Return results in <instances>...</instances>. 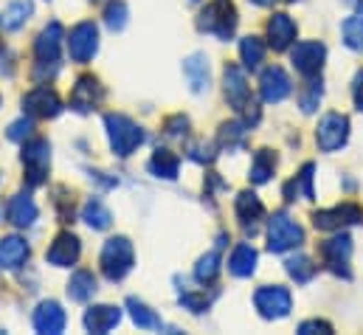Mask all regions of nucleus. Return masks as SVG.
Returning a JSON list of instances; mask_svg holds the SVG:
<instances>
[{"label": "nucleus", "instance_id": "f257e3e1", "mask_svg": "<svg viewBox=\"0 0 363 335\" xmlns=\"http://www.w3.org/2000/svg\"><path fill=\"white\" fill-rule=\"evenodd\" d=\"M104 130H107V141H110V150L116 158H130L147 141V133L124 113H107Z\"/></svg>", "mask_w": 363, "mask_h": 335}, {"label": "nucleus", "instance_id": "f03ea898", "mask_svg": "<svg viewBox=\"0 0 363 335\" xmlns=\"http://www.w3.org/2000/svg\"><path fill=\"white\" fill-rule=\"evenodd\" d=\"M237 6L234 0H211L200 14H197V28L203 34H211L223 43H228L237 34Z\"/></svg>", "mask_w": 363, "mask_h": 335}, {"label": "nucleus", "instance_id": "7ed1b4c3", "mask_svg": "<svg viewBox=\"0 0 363 335\" xmlns=\"http://www.w3.org/2000/svg\"><path fill=\"white\" fill-rule=\"evenodd\" d=\"M99 265H101V273L107 282H121L130 276V270L135 268V248L127 237H110L101 248L99 256Z\"/></svg>", "mask_w": 363, "mask_h": 335}, {"label": "nucleus", "instance_id": "20e7f679", "mask_svg": "<svg viewBox=\"0 0 363 335\" xmlns=\"http://www.w3.org/2000/svg\"><path fill=\"white\" fill-rule=\"evenodd\" d=\"M20 161L26 169V183L31 189L43 186L48 180V169H51V141L43 136H31L28 141H23Z\"/></svg>", "mask_w": 363, "mask_h": 335}, {"label": "nucleus", "instance_id": "39448f33", "mask_svg": "<svg viewBox=\"0 0 363 335\" xmlns=\"http://www.w3.org/2000/svg\"><path fill=\"white\" fill-rule=\"evenodd\" d=\"M298 246H304V229L287 212H273L268 220V251L284 253Z\"/></svg>", "mask_w": 363, "mask_h": 335}, {"label": "nucleus", "instance_id": "423d86ee", "mask_svg": "<svg viewBox=\"0 0 363 335\" xmlns=\"http://www.w3.org/2000/svg\"><path fill=\"white\" fill-rule=\"evenodd\" d=\"M318 256L324 259L330 273H335L341 279H352V268H350V262H352V237L350 234L335 231V237H330V240H324L318 246Z\"/></svg>", "mask_w": 363, "mask_h": 335}, {"label": "nucleus", "instance_id": "0eeeda50", "mask_svg": "<svg viewBox=\"0 0 363 335\" xmlns=\"http://www.w3.org/2000/svg\"><path fill=\"white\" fill-rule=\"evenodd\" d=\"M65 48L68 57L79 65H88L93 57L99 54V26L93 20H82L71 28V34L65 37Z\"/></svg>", "mask_w": 363, "mask_h": 335}, {"label": "nucleus", "instance_id": "6e6552de", "mask_svg": "<svg viewBox=\"0 0 363 335\" xmlns=\"http://www.w3.org/2000/svg\"><path fill=\"white\" fill-rule=\"evenodd\" d=\"M254 307L259 310L262 319L268 322H279V319H287L290 310H293V296L287 287L281 285H262L257 287L254 293Z\"/></svg>", "mask_w": 363, "mask_h": 335}, {"label": "nucleus", "instance_id": "1a4fd4ad", "mask_svg": "<svg viewBox=\"0 0 363 335\" xmlns=\"http://www.w3.org/2000/svg\"><path fill=\"white\" fill-rule=\"evenodd\" d=\"M290 62H293L296 74H301L304 79L321 77L324 62H327V45H324V43H318V40L296 43V45L290 48Z\"/></svg>", "mask_w": 363, "mask_h": 335}, {"label": "nucleus", "instance_id": "9d476101", "mask_svg": "<svg viewBox=\"0 0 363 335\" xmlns=\"http://www.w3.org/2000/svg\"><path fill=\"white\" fill-rule=\"evenodd\" d=\"M347 141H350V119L344 113H327L315 130L318 150L321 153H338L347 147Z\"/></svg>", "mask_w": 363, "mask_h": 335}, {"label": "nucleus", "instance_id": "9b49d317", "mask_svg": "<svg viewBox=\"0 0 363 335\" xmlns=\"http://www.w3.org/2000/svg\"><path fill=\"white\" fill-rule=\"evenodd\" d=\"M313 226L318 231H344L347 226H363V209L358 203H341L333 209H321L313 214Z\"/></svg>", "mask_w": 363, "mask_h": 335}, {"label": "nucleus", "instance_id": "f8f14e48", "mask_svg": "<svg viewBox=\"0 0 363 335\" xmlns=\"http://www.w3.org/2000/svg\"><path fill=\"white\" fill-rule=\"evenodd\" d=\"M23 110L31 119H57L62 113V99L51 84L43 82L23 96Z\"/></svg>", "mask_w": 363, "mask_h": 335}, {"label": "nucleus", "instance_id": "ddd939ff", "mask_svg": "<svg viewBox=\"0 0 363 335\" xmlns=\"http://www.w3.org/2000/svg\"><path fill=\"white\" fill-rule=\"evenodd\" d=\"M223 90H225L228 104L237 113H242L254 101V93H251V84H248V77H245V68L237 65V62H228L225 65V71H223Z\"/></svg>", "mask_w": 363, "mask_h": 335}, {"label": "nucleus", "instance_id": "4468645a", "mask_svg": "<svg viewBox=\"0 0 363 335\" xmlns=\"http://www.w3.org/2000/svg\"><path fill=\"white\" fill-rule=\"evenodd\" d=\"M101 101H104V87H101V82L93 74L79 77L77 84H74V90H71V110L85 116V113L99 110Z\"/></svg>", "mask_w": 363, "mask_h": 335}, {"label": "nucleus", "instance_id": "2eb2a0df", "mask_svg": "<svg viewBox=\"0 0 363 335\" xmlns=\"http://www.w3.org/2000/svg\"><path fill=\"white\" fill-rule=\"evenodd\" d=\"M65 28L60 20H51L34 40V57L37 60H48V62H60L62 60V48H65Z\"/></svg>", "mask_w": 363, "mask_h": 335}, {"label": "nucleus", "instance_id": "dca6fc26", "mask_svg": "<svg viewBox=\"0 0 363 335\" xmlns=\"http://www.w3.org/2000/svg\"><path fill=\"white\" fill-rule=\"evenodd\" d=\"M79 256H82V240L74 231H60L51 248L45 251V262L54 268H71L79 262Z\"/></svg>", "mask_w": 363, "mask_h": 335}, {"label": "nucleus", "instance_id": "f3484780", "mask_svg": "<svg viewBox=\"0 0 363 335\" xmlns=\"http://www.w3.org/2000/svg\"><path fill=\"white\" fill-rule=\"evenodd\" d=\"M234 214L240 220V229L245 234H257L265 220V203L254 192H240L234 200Z\"/></svg>", "mask_w": 363, "mask_h": 335}, {"label": "nucleus", "instance_id": "a211bd4d", "mask_svg": "<svg viewBox=\"0 0 363 335\" xmlns=\"http://www.w3.org/2000/svg\"><path fill=\"white\" fill-rule=\"evenodd\" d=\"M290 93H293V82H290V77H287V71L281 65H271V68L262 71V77H259V96H262V101L279 104Z\"/></svg>", "mask_w": 363, "mask_h": 335}, {"label": "nucleus", "instance_id": "6ab92c4d", "mask_svg": "<svg viewBox=\"0 0 363 335\" xmlns=\"http://www.w3.org/2000/svg\"><path fill=\"white\" fill-rule=\"evenodd\" d=\"M31 324H34L37 333L60 335L65 330V324H68V316H65V310H62L60 302L48 299V302H40V304H37V310H34V316H31Z\"/></svg>", "mask_w": 363, "mask_h": 335}, {"label": "nucleus", "instance_id": "aec40b11", "mask_svg": "<svg viewBox=\"0 0 363 335\" xmlns=\"http://www.w3.org/2000/svg\"><path fill=\"white\" fill-rule=\"evenodd\" d=\"M265 31H268V45H271L273 51H287L296 43L298 26H296V20L287 11H273Z\"/></svg>", "mask_w": 363, "mask_h": 335}, {"label": "nucleus", "instance_id": "412c9836", "mask_svg": "<svg viewBox=\"0 0 363 335\" xmlns=\"http://www.w3.org/2000/svg\"><path fill=\"white\" fill-rule=\"evenodd\" d=\"M37 217H40V209H37V203H34L31 194L17 192V194L9 197V203H6V220L14 229H31L37 223Z\"/></svg>", "mask_w": 363, "mask_h": 335}, {"label": "nucleus", "instance_id": "4be33fe9", "mask_svg": "<svg viewBox=\"0 0 363 335\" xmlns=\"http://www.w3.org/2000/svg\"><path fill=\"white\" fill-rule=\"evenodd\" d=\"M82 324H85L88 333L107 335L110 330H116L121 324V310L113 307V304H93V307L85 310Z\"/></svg>", "mask_w": 363, "mask_h": 335}, {"label": "nucleus", "instance_id": "5701e85b", "mask_svg": "<svg viewBox=\"0 0 363 335\" xmlns=\"http://www.w3.org/2000/svg\"><path fill=\"white\" fill-rule=\"evenodd\" d=\"M31 256V246L17 237V234H9L0 240V270H20Z\"/></svg>", "mask_w": 363, "mask_h": 335}, {"label": "nucleus", "instance_id": "b1692460", "mask_svg": "<svg viewBox=\"0 0 363 335\" xmlns=\"http://www.w3.org/2000/svg\"><path fill=\"white\" fill-rule=\"evenodd\" d=\"M183 77L191 87V93H206L211 87V68H208V60L203 54H191L183 60Z\"/></svg>", "mask_w": 363, "mask_h": 335}, {"label": "nucleus", "instance_id": "393cba45", "mask_svg": "<svg viewBox=\"0 0 363 335\" xmlns=\"http://www.w3.org/2000/svg\"><path fill=\"white\" fill-rule=\"evenodd\" d=\"M257 265H259V253L251 243H240L228 256V273L237 279H251L257 273Z\"/></svg>", "mask_w": 363, "mask_h": 335}, {"label": "nucleus", "instance_id": "a878e982", "mask_svg": "<svg viewBox=\"0 0 363 335\" xmlns=\"http://www.w3.org/2000/svg\"><path fill=\"white\" fill-rule=\"evenodd\" d=\"M68 299L71 302H79V304H88L93 296H96V290H99V279H96V273L88 270V268H79V270H74V276L68 279Z\"/></svg>", "mask_w": 363, "mask_h": 335}, {"label": "nucleus", "instance_id": "bb28decb", "mask_svg": "<svg viewBox=\"0 0 363 335\" xmlns=\"http://www.w3.org/2000/svg\"><path fill=\"white\" fill-rule=\"evenodd\" d=\"M34 14V3L31 0H14L0 11V28L3 31H20Z\"/></svg>", "mask_w": 363, "mask_h": 335}, {"label": "nucleus", "instance_id": "cd10ccee", "mask_svg": "<svg viewBox=\"0 0 363 335\" xmlns=\"http://www.w3.org/2000/svg\"><path fill=\"white\" fill-rule=\"evenodd\" d=\"M127 310H130V319H133V324L138 330H164V319L150 304H144L141 299L130 296L127 299Z\"/></svg>", "mask_w": 363, "mask_h": 335}, {"label": "nucleus", "instance_id": "c85d7f7f", "mask_svg": "<svg viewBox=\"0 0 363 335\" xmlns=\"http://www.w3.org/2000/svg\"><path fill=\"white\" fill-rule=\"evenodd\" d=\"M147 169H150L155 177H164V180H175V177H178V172H181V158H178L172 150H167V147H158V150L152 153V158H150Z\"/></svg>", "mask_w": 363, "mask_h": 335}, {"label": "nucleus", "instance_id": "c756f323", "mask_svg": "<svg viewBox=\"0 0 363 335\" xmlns=\"http://www.w3.org/2000/svg\"><path fill=\"white\" fill-rule=\"evenodd\" d=\"M248 130L251 127L245 121H225L220 127V133H217V147L220 150H228V153L242 150L245 147V138H248Z\"/></svg>", "mask_w": 363, "mask_h": 335}, {"label": "nucleus", "instance_id": "7c9ffc66", "mask_svg": "<svg viewBox=\"0 0 363 335\" xmlns=\"http://www.w3.org/2000/svg\"><path fill=\"white\" fill-rule=\"evenodd\" d=\"M284 270H287V276H290L296 285H307V282L315 279L318 265H315L307 253H293V256L284 259Z\"/></svg>", "mask_w": 363, "mask_h": 335}, {"label": "nucleus", "instance_id": "2f4dec72", "mask_svg": "<svg viewBox=\"0 0 363 335\" xmlns=\"http://www.w3.org/2000/svg\"><path fill=\"white\" fill-rule=\"evenodd\" d=\"M82 220L88 223L93 231H107L113 226V212L99 200V197H88L82 206Z\"/></svg>", "mask_w": 363, "mask_h": 335}, {"label": "nucleus", "instance_id": "473e14b6", "mask_svg": "<svg viewBox=\"0 0 363 335\" xmlns=\"http://www.w3.org/2000/svg\"><path fill=\"white\" fill-rule=\"evenodd\" d=\"M265 54H268V45L262 43V37H242L240 40V60H242V68L245 71H257L262 62H265Z\"/></svg>", "mask_w": 363, "mask_h": 335}, {"label": "nucleus", "instance_id": "72a5a7b5", "mask_svg": "<svg viewBox=\"0 0 363 335\" xmlns=\"http://www.w3.org/2000/svg\"><path fill=\"white\" fill-rule=\"evenodd\" d=\"M276 172V153L273 150H257L254 161H251V172H248V180L254 186H265Z\"/></svg>", "mask_w": 363, "mask_h": 335}, {"label": "nucleus", "instance_id": "f704fd0d", "mask_svg": "<svg viewBox=\"0 0 363 335\" xmlns=\"http://www.w3.org/2000/svg\"><path fill=\"white\" fill-rule=\"evenodd\" d=\"M220 270H223V259H220V246H217L214 251L203 253V256L197 259V265H194V279H197L200 285H214L217 276H220Z\"/></svg>", "mask_w": 363, "mask_h": 335}, {"label": "nucleus", "instance_id": "c9c22d12", "mask_svg": "<svg viewBox=\"0 0 363 335\" xmlns=\"http://www.w3.org/2000/svg\"><path fill=\"white\" fill-rule=\"evenodd\" d=\"M321 96H324V82H321V77L307 79V84L298 90V107H301V113H304V116H313V113L318 110V104H321Z\"/></svg>", "mask_w": 363, "mask_h": 335}, {"label": "nucleus", "instance_id": "e433bc0d", "mask_svg": "<svg viewBox=\"0 0 363 335\" xmlns=\"http://www.w3.org/2000/svg\"><path fill=\"white\" fill-rule=\"evenodd\" d=\"M341 34H344V45L350 51H363V11H355L352 17H347L341 23Z\"/></svg>", "mask_w": 363, "mask_h": 335}, {"label": "nucleus", "instance_id": "4c0bfd02", "mask_svg": "<svg viewBox=\"0 0 363 335\" xmlns=\"http://www.w3.org/2000/svg\"><path fill=\"white\" fill-rule=\"evenodd\" d=\"M127 20H130V6L124 0H110L104 6V26L110 31H124Z\"/></svg>", "mask_w": 363, "mask_h": 335}, {"label": "nucleus", "instance_id": "58836bf2", "mask_svg": "<svg viewBox=\"0 0 363 335\" xmlns=\"http://www.w3.org/2000/svg\"><path fill=\"white\" fill-rule=\"evenodd\" d=\"M178 302L183 304V310H189V313L200 316V313H206V310L211 307L214 296H206V290L194 293V290H189V287H181V296H178Z\"/></svg>", "mask_w": 363, "mask_h": 335}, {"label": "nucleus", "instance_id": "ea45409f", "mask_svg": "<svg viewBox=\"0 0 363 335\" xmlns=\"http://www.w3.org/2000/svg\"><path fill=\"white\" fill-rule=\"evenodd\" d=\"M34 136V119L28 116H23V119H17V121H11L9 124V130H6V138L9 141H14V144H23V141H28Z\"/></svg>", "mask_w": 363, "mask_h": 335}, {"label": "nucleus", "instance_id": "a19ab883", "mask_svg": "<svg viewBox=\"0 0 363 335\" xmlns=\"http://www.w3.org/2000/svg\"><path fill=\"white\" fill-rule=\"evenodd\" d=\"M313 177H315V164H304L301 172L293 177L296 186H298V194L304 200H315V189H313Z\"/></svg>", "mask_w": 363, "mask_h": 335}, {"label": "nucleus", "instance_id": "79ce46f5", "mask_svg": "<svg viewBox=\"0 0 363 335\" xmlns=\"http://www.w3.org/2000/svg\"><path fill=\"white\" fill-rule=\"evenodd\" d=\"M164 136L167 138H175V141H183L189 136V119L183 113H175L164 121Z\"/></svg>", "mask_w": 363, "mask_h": 335}, {"label": "nucleus", "instance_id": "37998d69", "mask_svg": "<svg viewBox=\"0 0 363 335\" xmlns=\"http://www.w3.org/2000/svg\"><path fill=\"white\" fill-rule=\"evenodd\" d=\"M217 150H220V147H214V144L197 141V144H191V147H189V158H191L194 164H214Z\"/></svg>", "mask_w": 363, "mask_h": 335}, {"label": "nucleus", "instance_id": "c03bdc74", "mask_svg": "<svg viewBox=\"0 0 363 335\" xmlns=\"http://www.w3.org/2000/svg\"><path fill=\"white\" fill-rule=\"evenodd\" d=\"M54 194H57L54 203H57V209H60L62 223H74V197H68V189H65V186H57Z\"/></svg>", "mask_w": 363, "mask_h": 335}, {"label": "nucleus", "instance_id": "a18cd8bd", "mask_svg": "<svg viewBox=\"0 0 363 335\" xmlns=\"http://www.w3.org/2000/svg\"><path fill=\"white\" fill-rule=\"evenodd\" d=\"M313 333L330 335L333 333V324L324 322V319H310V322H301V324H298V335H313Z\"/></svg>", "mask_w": 363, "mask_h": 335}, {"label": "nucleus", "instance_id": "49530a36", "mask_svg": "<svg viewBox=\"0 0 363 335\" xmlns=\"http://www.w3.org/2000/svg\"><path fill=\"white\" fill-rule=\"evenodd\" d=\"M352 101H355V107L363 113V68L355 71V79H352Z\"/></svg>", "mask_w": 363, "mask_h": 335}, {"label": "nucleus", "instance_id": "de8ad7c7", "mask_svg": "<svg viewBox=\"0 0 363 335\" xmlns=\"http://www.w3.org/2000/svg\"><path fill=\"white\" fill-rule=\"evenodd\" d=\"M296 197H298V186H296V180H287V183H284V200L293 203Z\"/></svg>", "mask_w": 363, "mask_h": 335}, {"label": "nucleus", "instance_id": "09e8293b", "mask_svg": "<svg viewBox=\"0 0 363 335\" xmlns=\"http://www.w3.org/2000/svg\"><path fill=\"white\" fill-rule=\"evenodd\" d=\"M248 3H254V6H262V9H268V6H273L276 0H248Z\"/></svg>", "mask_w": 363, "mask_h": 335}, {"label": "nucleus", "instance_id": "8fccbe9b", "mask_svg": "<svg viewBox=\"0 0 363 335\" xmlns=\"http://www.w3.org/2000/svg\"><path fill=\"white\" fill-rule=\"evenodd\" d=\"M344 3H347V6H352V9H361L363 6V0H344Z\"/></svg>", "mask_w": 363, "mask_h": 335}, {"label": "nucleus", "instance_id": "3c124183", "mask_svg": "<svg viewBox=\"0 0 363 335\" xmlns=\"http://www.w3.org/2000/svg\"><path fill=\"white\" fill-rule=\"evenodd\" d=\"M284 3H296V0H284Z\"/></svg>", "mask_w": 363, "mask_h": 335}, {"label": "nucleus", "instance_id": "603ef678", "mask_svg": "<svg viewBox=\"0 0 363 335\" xmlns=\"http://www.w3.org/2000/svg\"><path fill=\"white\" fill-rule=\"evenodd\" d=\"M191 3H197V0H191Z\"/></svg>", "mask_w": 363, "mask_h": 335}, {"label": "nucleus", "instance_id": "864d4df0", "mask_svg": "<svg viewBox=\"0 0 363 335\" xmlns=\"http://www.w3.org/2000/svg\"><path fill=\"white\" fill-rule=\"evenodd\" d=\"M0 101H3V96H0Z\"/></svg>", "mask_w": 363, "mask_h": 335}]
</instances>
